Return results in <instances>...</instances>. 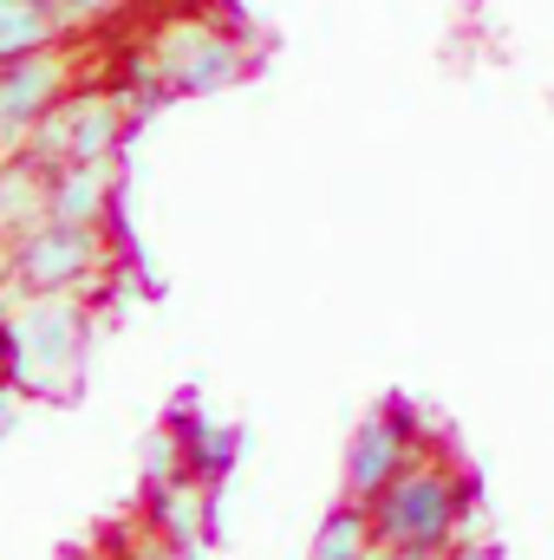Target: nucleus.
<instances>
[{
	"label": "nucleus",
	"mask_w": 554,
	"mask_h": 560,
	"mask_svg": "<svg viewBox=\"0 0 554 560\" xmlns=\"http://www.w3.org/2000/svg\"><path fill=\"white\" fill-rule=\"evenodd\" d=\"M112 268V242L99 222H59L39 215L20 235H7V261H0V287L13 300L26 293H85Z\"/></svg>",
	"instance_id": "1"
},
{
	"label": "nucleus",
	"mask_w": 554,
	"mask_h": 560,
	"mask_svg": "<svg viewBox=\"0 0 554 560\" xmlns=\"http://www.w3.org/2000/svg\"><path fill=\"white\" fill-rule=\"evenodd\" d=\"M13 326H20V392L72 398L92 359V306L79 293H26L13 300Z\"/></svg>",
	"instance_id": "2"
},
{
	"label": "nucleus",
	"mask_w": 554,
	"mask_h": 560,
	"mask_svg": "<svg viewBox=\"0 0 554 560\" xmlns=\"http://www.w3.org/2000/svg\"><path fill=\"white\" fill-rule=\"evenodd\" d=\"M463 502H470V489L450 469H437V463L399 469V482L372 502L379 548H450V535L463 522Z\"/></svg>",
	"instance_id": "3"
},
{
	"label": "nucleus",
	"mask_w": 554,
	"mask_h": 560,
	"mask_svg": "<svg viewBox=\"0 0 554 560\" xmlns=\"http://www.w3.org/2000/svg\"><path fill=\"white\" fill-rule=\"evenodd\" d=\"M131 125H138L131 105H118L112 92H79V85H72V92L33 125V138H26L20 156H33L39 170H59V163H112Z\"/></svg>",
	"instance_id": "4"
},
{
	"label": "nucleus",
	"mask_w": 554,
	"mask_h": 560,
	"mask_svg": "<svg viewBox=\"0 0 554 560\" xmlns=\"http://www.w3.org/2000/svg\"><path fill=\"white\" fill-rule=\"evenodd\" d=\"M143 66L157 72V85L170 98H209V92H222V85H235L249 72V52L222 26H209V20H170L150 39Z\"/></svg>",
	"instance_id": "5"
},
{
	"label": "nucleus",
	"mask_w": 554,
	"mask_h": 560,
	"mask_svg": "<svg viewBox=\"0 0 554 560\" xmlns=\"http://www.w3.org/2000/svg\"><path fill=\"white\" fill-rule=\"evenodd\" d=\"M72 92V52L53 46V52H33L20 66H0V156H20L33 125Z\"/></svg>",
	"instance_id": "6"
},
{
	"label": "nucleus",
	"mask_w": 554,
	"mask_h": 560,
	"mask_svg": "<svg viewBox=\"0 0 554 560\" xmlns=\"http://www.w3.org/2000/svg\"><path fill=\"white\" fill-rule=\"evenodd\" d=\"M412 411L405 405H385L379 418H366L353 430V443H346V495L353 502H379L392 482H399V469H412Z\"/></svg>",
	"instance_id": "7"
},
{
	"label": "nucleus",
	"mask_w": 554,
	"mask_h": 560,
	"mask_svg": "<svg viewBox=\"0 0 554 560\" xmlns=\"http://www.w3.org/2000/svg\"><path fill=\"white\" fill-rule=\"evenodd\" d=\"M143 515H150L157 541H170L183 555H203L216 541V489L196 482V476H176L163 489H143Z\"/></svg>",
	"instance_id": "8"
},
{
	"label": "nucleus",
	"mask_w": 554,
	"mask_h": 560,
	"mask_svg": "<svg viewBox=\"0 0 554 560\" xmlns=\"http://www.w3.org/2000/svg\"><path fill=\"white\" fill-rule=\"evenodd\" d=\"M46 215L59 222H118V156L112 163H59L46 170Z\"/></svg>",
	"instance_id": "9"
},
{
	"label": "nucleus",
	"mask_w": 554,
	"mask_h": 560,
	"mask_svg": "<svg viewBox=\"0 0 554 560\" xmlns=\"http://www.w3.org/2000/svg\"><path fill=\"white\" fill-rule=\"evenodd\" d=\"M170 430H176V443H183V469H189L196 482H209V489L229 482V469L242 463V430L203 418L196 405H176V411H170Z\"/></svg>",
	"instance_id": "10"
},
{
	"label": "nucleus",
	"mask_w": 554,
	"mask_h": 560,
	"mask_svg": "<svg viewBox=\"0 0 554 560\" xmlns=\"http://www.w3.org/2000/svg\"><path fill=\"white\" fill-rule=\"evenodd\" d=\"M66 39H72V26H66L59 0H0V66H20Z\"/></svg>",
	"instance_id": "11"
},
{
	"label": "nucleus",
	"mask_w": 554,
	"mask_h": 560,
	"mask_svg": "<svg viewBox=\"0 0 554 560\" xmlns=\"http://www.w3.org/2000/svg\"><path fill=\"white\" fill-rule=\"evenodd\" d=\"M46 215V170L33 156H0V229L20 235Z\"/></svg>",
	"instance_id": "12"
},
{
	"label": "nucleus",
	"mask_w": 554,
	"mask_h": 560,
	"mask_svg": "<svg viewBox=\"0 0 554 560\" xmlns=\"http://www.w3.org/2000/svg\"><path fill=\"white\" fill-rule=\"evenodd\" d=\"M379 548V528H372V509L366 502H339L326 522H320V535H313V560H372Z\"/></svg>",
	"instance_id": "13"
},
{
	"label": "nucleus",
	"mask_w": 554,
	"mask_h": 560,
	"mask_svg": "<svg viewBox=\"0 0 554 560\" xmlns=\"http://www.w3.org/2000/svg\"><path fill=\"white\" fill-rule=\"evenodd\" d=\"M176 476H189V469H183V443H176V430L163 423V430L143 436V489H163V482H176Z\"/></svg>",
	"instance_id": "14"
},
{
	"label": "nucleus",
	"mask_w": 554,
	"mask_h": 560,
	"mask_svg": "<svg viewBox=\"0 0 554 560\" xmlns=\"http://www.w3.org/2000/svg\"><path fill=\"white\" fill-rule=\"evenodd\" d=\"M0 385L20 392V326H13V306H0Z\"/></svg>",
	"instance_id": "15"
},
{
	"label": "nucleus",
	"mask_w": 554,
	"mask_h": 560,
	"mask_svg": "<svg viewBox=\"0 0 554 560\" xmlns=\"http://www.w3.org/2000/svg\"><path fill=\"white\" fill-rule=\"evenodd\" d=\"M125 0H59V13H66V26L72 33H85V26H99V20H112Z\"/></svg>",
	"instance_id": "16"
},
{
	"label": "nucleus",
	"mask_w": 554,
	"mask_h": 560,
	"mask_svg": "<svg viewBox=\"0 0 554 560\" xmlns=\"http://www.w3.org/2000/svg\"><path fill=\"white\" fill-rule=\"evenodd\" d=\"M13 423H20V392H13V385H0V443L13 436Z\"/></svg>",
	"instance_id": "17"
},
{
	"label": "nucleus",
	"mask_w": 554,
	"mask_h": 560,
	"mask_svg": "<svg viewBox=\"0 0 554 560\" xmlns=\"http://www.w3.org/2000/svg\"><path fill=\"white\" fill-rule=\"evenodd\" d=\"M379 560H443V548H379Z\"/></svg>",
	"instance_id": "18"
},
{
	"label": "nucleus",
	"mask_w": 554,
	"mask_h": 560,
	"mask_svg": "<svg viewBox=\"0 0 554 560\" xmlns=\"http://www.w3.org/2000/svg\"><path fill=\"white\" fill-rule=\"evenodd\" d=\"M131 560H196V555H183V548H170V541H157V548H143V555Z\"/></svg>",
	"instance_id": "19"
},
{
	"label": "nucleus",
	"mask_w": 554,
	"mask_h": 560,
	"mask_svg": "<svg viewBox=\"0 0 554 560\" xmlns=\"http://www.w3.org/2000/svg\"><path fill=\"white\" fill-rule=\"evenodd\" d=\"M450 560H503V555H496V548H457Z\"/></svg>",
	"instance_id": "20"
},
{
	"label": "nucleus",
	"mask_w": 554,
	"mask_h": 560,
	"mask_svg": "<svg viewBox=\"0 0 554 560\" xmlns=\"http://www.w3.org/2000/svg\"><path fill=\"white\" fill-rule=\"evenodd\" d=\"M0 261H7V229H0Z\"/></svg>",
	"instance_id": "21"
},
{
	"label": "nucleus",
	"mask_w": 554,
	"mask_h": 560,
	"mask_svg": "<svg viewBox=\"0 0 554 560\" xmlns=\"http://www.w3.org/2000/svg\"><path fill=\"white\" fill-rule=\"evenodd\" d=\"M66 560H92V555H66Z\"/></svg>",
	"instance_id": "22"
}]
</instances>
